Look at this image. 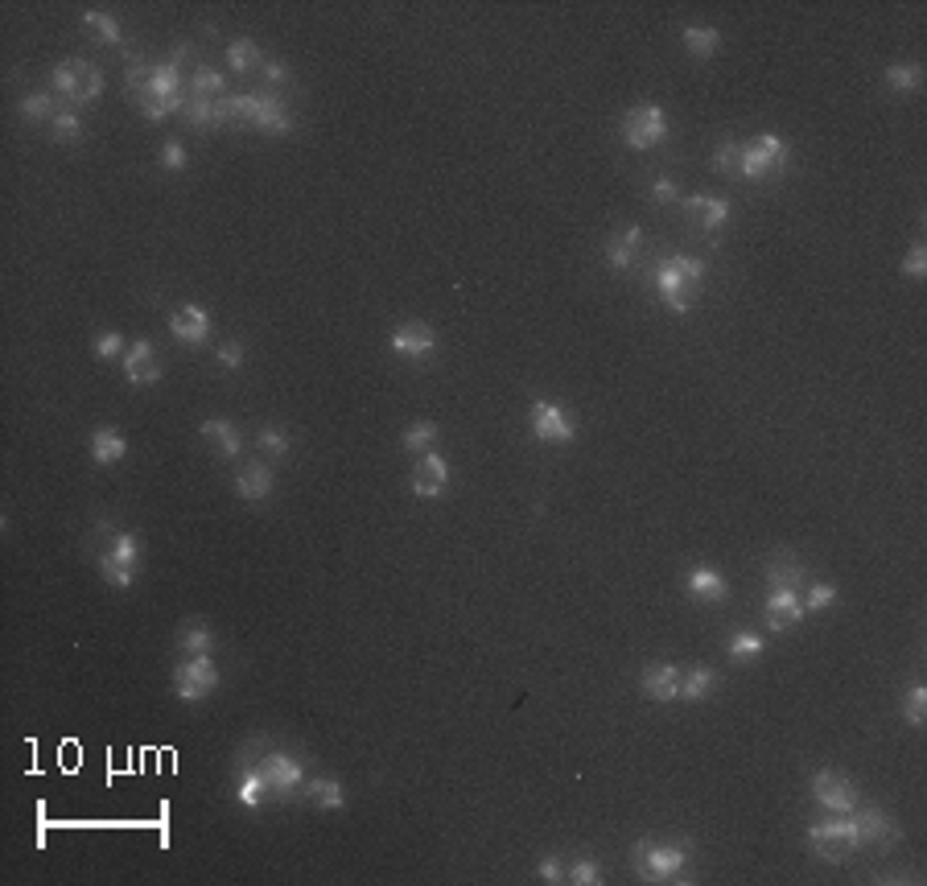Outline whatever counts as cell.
Returning a JSON list of instances; mask_svg holds the SVG:
<instances>
[{
    "label": "cell",
    "instance_id": "cell-5",
    "mask_svg": "<svg viewBox=\"0 0 927 886\" xmlns=\"http://www.w3.org/2000/svg\"><path fill=\"white\" fill-rule=\"evenodd\" d=\"M231 104V124H248L264 136H289L297 128L289 104L277 91H248V95H227Z\"/></svg>",
    "mask_w": 927,
    "mask_h": 886
},
{
    "label": "cell",
    "instance_id": "cell-31",
    "mask_svg": "<svg viewBox=\"0 0 927 886\" xmlns=\"http://www.w3.org/2000/svg\"><path fill=\"white\" fill-rule=\"evenodd\" d=\"M178 647H182L186 656H211V652H215V631H211V623H202V619L182 623Z\"/></svg>",
    "mask_w": 927,
    "mask_h": 886
},
{
    "label": "cell",
    "instance_id": "cell-14",
    "mask_svg": "<svg viewBox=\"0 0 927 886\" xmlns=\"http://www.w3.org/2000/svg\"><path fill=\"white\" fill-rule=\"evenodd\" d=\"M812 800L824 808V812H853L857 804H862V796H857V788L841 775V771H816L812 775Z\"/></svg>",
    "mask_w": 927,
    "mask_h": 886
},
{
    "label": "cell",
    "instance_id": "cell-41",
    "mask_svg": "<svg viewBox=\"0 0 927 886\" xmlns=\"http://www.w3.org/2000/svg\"><path fill=\"white\" fill-rule=\"evenodd\" d=\"M256 446L264 450V458H289L293 437H289L285 429H277V425H264V429L256 433Z\"/></svg>",
    "mask_w": 927,
    "mask_h": 886
},
{
    "label": "cell",
    "instance_id": "cell-38",
    "mask_svg": "<svg viewBox=\"0 0 927 886\" xmlns=\"http://www.w3.org/2000/svg\"><path fill=\"white\" fill-rule=\"evenodd\" d=\"M726 652H730V660H759L767 652V639L759 631H734L726 639Z\"/></svg>",
    "mask_w": 927,
    "mask_h": 886
},
{
    "label": "cell",
    "instance_id": "cell-36",
    "mask_svg": "<svg viewBox=\"0 0 927 886\" xmlns=\"http://www.w3.org/2000/svg\"><path fill=\"white\" fill-rule=\"evenodd\" d=\"M437 433H441V429H437L433 421H412V425L404 429V437H400V450H404V454H417V458H421V454H429V450H433Z\"/></svg>",
    "mask_w": 927,
    "mask_h": 886
},
{
    "label": "cell",
    "instance_id": "cell-2",
    "mask_svg": "<svg viewBox=\"0 0 927 886\" xmlns=\"http://www.w3.org/2000/svg\"><path fill=\"white\" fill-rule=\"evenodd\" d=\"M141 557H145L141 536L128 532V528H116V524H103V553L95 557V565H99V577L112 590H132L136 586Z\"/></svg>",
    "mask_w": 927,
    "mask_h": 886
},
{
    "label": "cell",
    "instance_id": "cell-22",
    "mask_svg": "<svg viewBox=\"0 0 927 886\" xmlns=\"http://www.w3.org/2000/svg\"><path fill=\"white\" fill-rule=\"evenodd\" d=\"M853 821H857V833H862V845H886V841L899 837V825L890 821L878 804H857Z\"/></svg>",
    "mask_w": 927,
    "mask_h": 886
},
{
    "label": "cell",
    "instance_id": "cell-47",
    "mask_svg": "<svg viewBox=\"0 0 927 886\" xmlns=\"http://www.w3.org/2000/svg\"><path fill=\"white\" fill-rule=\"evenodd\" d=\"M903 277H911V281H923V277H927V244H923V240L911 244L907 260H903Z\"/></svg>",
    "mask_w": 927,
    "mask_h": 886
},
{
    "label": "cell",
    "instance_id": "cell-28",
    "mask_svg": "<svg viewBox=\"0 0 927 886\" xmlns=\"http://www.w3.org/2000/svg\"><path fill=\"white\" fill-rule=\"evenodd\" d=\"M717 693V672L713 668H680V701H709Z\"/></svg>",
    "mask_w": 927,
    "mask_h": 886
},
{
    "label": "cell",
    "instance_id": "cell-23",
    "mask_svg": "<svg viewBox=\"0 0 927 886\" xmlns=\"http://www.w3.org/2000/svg\"><path fill=\"white\" fill-rule=\"evenodd\" d=\"M301 796L309 800V808H318V812H342L347 808V788H342L338 779H330V775H309Z\"/></svg>",
    "mask_w": 927,
    "mask_h": 886
},
{
    "label": "cell",
    "instance_id": "cell-46",
    "mask_svg": "<svg viewBox=\"0 0 927 886\" xmlns=\"http://www.w3.org/2000/svg\"><path fill=\"white\" fill-rule=\"evenodd\" d=\"M157 161H161V169H169V174H182V169L190 165V153H186V145H178V141H165L161 153H157Z\"/></svg>",
    "mask_w": 927,
    "mask_h": 886
},
{
    "label": "cell",
    "instance_id": "cell-40",
    "mask_svg": "<svg viewBox=\"0 0 927 886\" xmlns=\"http://www.w3.org/2000/svg\"><path fill=\"white\" fill-rule=\"evenodd\" d=\"M223 91H227V79H223V71H215V66H198V71L190 75V95L223 99Z\"/></svg>",
    "mask_w": 927,
    "mask_h": 886
},
{
    "label": "cell",
    "instance_id": "cell-1",
    "mask_svg": "<svg viewBox=\"0 0 927 886\" xmlns=\"http://www.w3.org/2000/svg\"><path fill=\"white\" fill-rule=\"evenodd\" d=\"M128 95L136 99V108L145 112V120H165V116H182L190 104V83L174 62H145L136 58L128 62Z\"/></svg>",
    "mask_w": 927,
    "mask_h": 886
},
{
    "label": "cell",
    "instance_id": "cell-42",
    "mask_svg": "<svg viewBox=\"0 0 927 886\" xmlns=\"http://www.w3.org/2000/svg\"><path fill=\"white\" fill-rule=\"evenodd\" d=\"M903 722L911 730H923L927 726V689L923 685H911L907 697H903Z\"/></svg>",
    "mask_w": 927,
    "mask_h": 886
},
{
    "label": "cell",
    "instance_id": "cell-15",
    "mask_svg": "<svg viewBox=\"0 0 927 886\" xmlns=\"http://www.w3.org/2000/svg\"><path fill=\"white\" fill-rule=\"evenodd\" d=\"M412 495H421V499H441L445 491H450V462H445V454L429 450L417 458V466H412V479H408Z\"/></svg>",
    "mask_w": 927,
    "mask_h": 886
},
{
    "label": "cell",
    "instance_id": "cell-34",
    "mask_svg": "<svg viewBox=\"0 0 927 886\" xmlns=\"http://www.w3.org/2000/svg\"><path fill=\"white\" fill-rule=\"evenodd\" d=\"M83 29L95 33L103 46H124V29L112 13H99V9H83Z\"/></svg>",
    "mask_w": 927,
    "mask_h": 886
},
{
    "label": "cell",
    "instance_id": "cell-37",
    "mask_svg": "<svg viewBox=\"0 0 927 886\" xmlns=\"http://www.w3.org/2000/svg\"><path fill=\"white\" fill-rule=\"evenodd\" d=\"M83 116L75 112V108H62L54 120H50V136H54V141L58 145H79L83 141Z\"/></svg>",
    "mask_w": 927,
    "mask_h": 886
},
{
    "label": "cell",
    "instance_id": "cell-30",
    "mask_svg": "<svg viewBox=\"0 0 927 886\" xmlns=\"http://www.w3.org/2000/svg\"><path fill=\"white\" fill-rule=\"evenodd\" d=\"M198 433H202L206 441H215L219 458H239V450H244V441H239V429H235L231 421H223V417L202 421V425H198Z\"/></svg>",
    "mask_w": 927,
    "mask_h": 886
},
{
    "label": "cell",
    "instance_id": "cell-24",
    "mask_svg": "<svg viewBox=\"0 0 927 886\" xmlns=\"http://www.w3.org/2000/svg\"><path fill=\"white\" fill-rule=\"evenodd\" d=\"M684 202V211L693 215L697 227L705 231H721L730 223V202L726 198H713V194H689V198H680Z\"/></svg>",
    "mask_w": 927,
    "mask_h": 886
},
{
    "label": "cell",
    "instance_id": "cell-35",
    "mask_svg": "<svg viewBox=\"0 0 927 886\" xmlns=\"http://www.w3.org/2000/svg\"><path fill=\"white\" fill-rule=\"evenodd\" d=\"M886 87L895 95H915L923 87V66L919 62H895L886 66Z\"/></svg>",
    "mask_w": 927,
    "mask_h": 886
},
{
    "label": "cell",
    "instance_id": "cell-17",
    "mask_svg": "<svg viewBox=\"0 0 927 886\" xmlns=\"http://www.w3.org/2000/svg\"><path fill=\"white\" fill-rule=\"evenodd\" d=\"M763 615H767V627H771V631H792V627L808 615V610H804L800 590H792V586H775V590L767 594Z\"/></svg>",
    "mask_w": 927,
    "mask_h": 886
},
{
    "label": "cell",
    "instance_id": "cell-21",
    "mask_svg": "<svg viewBox=\"0 0 927 886\" xmlns=\"http://www.w3.org/2000/svg\"><path fill=\"white\" fill-rule=\"evenodd\" d=\"M272 491H277V479H272V466L268 462H244L235 474V495L244 499V503H264L272 499Z\"/></svg>",
    "mask_w": 927,
    "mask_h": 886
},
{
    "label": "cell",
    "instance_id": "cell-43",
    "mask_svg": "<svg viewBox=\"0 0 927 886\" xmlns=\"http://www.w3.org/2000/svg\"><path fill=\"white\" fill-rule=\"evenodd\" d=\"M565 882H573V886H598L602 882V866L594 858H577V862L565 866Z\"/></svg>",
    "mask_w": 927,
    "mask_h": 886
},
{
    "label": "cell",
    "instance_id": "cell-19",
    "mask_svg": "<svg viewBox=\"0 0 927 886\" xmlns=\"http://www.w3.org/2000/svg\"><path fill=\"white\" fill-rule=\"evenodd\" d=\"M639 689H643L647 701H656V705L680 701V668L676 664H647L639 672Z\"/></svg>",
    "mask_w": 927,
    "mask_h": 886
},
{
    "label": "cell",
    "instance_id": "cell-26",
    "mask_svg": "<svg viewBox=\"0 0 927 886\" xmlns=\"http://www.w3.org/2000/svg\"><path fill=\"white\" fill-rule=\"evenodd\" d=\"M639 244H643V227H623L618 235H610L606 240V248H602V256H606V264L614 268V272H627L631 264H635V252H639Z\"/></svg>",
    "mask_w": 927,
    "mask_h": 886
},
{
    "label": "cell",
    "instance_id": "cell-7",
    "mask_svg": "<svg viewBox=\"0 0 927 886\" xmlns=\"http://www.w3.org/2000/svg\"><path fill=\"white\" fill-rule=\"evenodd\" d=\"M808 841H812V854L824 862H845L853 849H862V833H857L853 812H829L824 821L808 825Z\"/></svg>",
    "mask_w": 927,
    "mask_h": 886
},
{
    "label": "cell",
    "instance_id": "cell-27",
    "mask_svg": "<svg viewBox=\"0 0 927 886\" xmlns=\"http://www.w3.org/2000/svg\"><path fill=\"white\" fill-rule=\"evenodd\" d=\"M62 108H66V104H62L54 91H29V95H21V104H17V112H21L25 124H46V128H50V120H54Z\"/></svg>",
    "mask_w": 927,
    "mask_h": 886
},
{
    "label": "cell",
    "instance_id": "cell-33",
    "mask_svg": "<svg viewBox=\"0 0 927 886\" xmlns=\"http://www.w3.org/2000/svg\"><path fill=\"white\" fill-rule=\"evenodd\" d=\"M763 577H767V586H771V590H775V586H792V590H800V586H804V577H808V569H804L796 557H775V561H767Z\"/></svg>",
    "mask_w": 927,
    "mask_h": 886
},
{
    "label": "cell",
    "instance_id": "cell-11",
    "mask_svg": "<svg viewBox=\"0 0 927 886\" xmlns=\"http://www.w3.org/2000/svg\"><path fill=\"white\" fill-rule=\"evenodd\" d=\"M618 132H623L627 149L647 153V149H656L664 136H668V112H664L660 104H639V108H631V112L623 116Z\"/></svg>",
    "mask_w": 927,
    "mask_h": 886
},
{
    "label": "cell",
    "instance_id": "cell-25",
    "mask_svg": "<svg viewBox=\"0 0 927 886\" xmlns=\"http://www.w3.org/2000/svg\"><path fill=\"white\" fill-rule=\"evenodd\" d=\"M91 462L95 466H116V462H124L128 458V437L120 433V429H112V425H99V429H91Z\"/></svg>",
    "mask_w": 927,
    "mask_h": 886
},
{
    "label": "cell",
    "instance_id": "cell-10",
    "mask_svg": "<svg viewBox=\"0 0 927 886\" xmlns=\"http://www.w3.org/2000/svg\"><path fill=\"white\" fill-rule=\"evenodd\" d=\"M169 685H174L178 701H206L215 689H219V664L211 656H186L174 664V672H169Z\"/></svg>",
    "mask_w": 927,
    "mask_h": 886
},
{
    "label": "cell",
    "instance_id": "cell-29",
    "mask_svg": "<svg viewBox=\"0 0 927 886\" xmlns=\"http://www.w3.org/2000/svg\"><path fill=\"white\" fill-rule=\"evenodd\" d=\"M684 50H689V58L697 62H709L717 50H721V29L717 25H684Z\"/></svg>",
    "mask_w": 927,
    "mask_h": 886
},
{
    "label": "cell",
    "instance_id": "cell-6",
    "mask_svg": "<svg viewBox=\"0 0 927 886\" xmlns=\"http://www.w3.org/2000/svg\"><path fill=\"white\" fill-rule=\"evenodd\" d=\"M50 91L62 99L66 108L79 112V108H87V104H95V99H99L103 75L95 71L87 58H62L54 71H50Z\"/></svg>",
    "mask_w": 927,
    "mask_h": 886
},
{
    "label": "cell",
    "instance_id": "cell-39",
    "mask_svg": "<svg viewBox=\"0 0 927 886\" xmlns=\"http://www.w3.org/2000/svg\"><path fill=\"white\" fill-rule=\"evenodd\" d=\"M186 128L202 132V128H219V112H215V99H202V95H190V104L182 112Z\"/></svg>",
    "mask_w": 927,
    "mask_h": 886
},
{
    "label": "cell",
    "instance_id": "cell-20",
    "mask_svg": "<svg viewBox=\"0 0 927 886\" xmlns=\"http://www.w3.org/2000/svg\"><path fill=\"white\" fill-rule=\"evenodd\" d=\"M684 590H689V598H697V602L717 606V602L730 598V577L721 569H713V565H693L689 573H684Z\"/></svg>",
    "mask_w": 927,
    "mask_h": 886
},
{
    "label": "cell",
    "instance_id": "cell-48",
    "mask_svg": "<svg viewBox=\"0 0 927 886\" xmlns=\"http://www.w3.org/2000/svg\"><path fill=\"white\" fill-rule=\"evenodd\" d=\"M536 878H540V882H548V886H561V882H565V858H557V854L540 858V866H536Z\"/></svg>",
    "mask_w": 927,
    "mask_h": 886
},
{
    "label": "cell",
    "instance_id": "cell-12",
    "mask_svg": "<svg viewBox=\"0 0 927 886\" xmlns=\"http://www.w3.org/2000/svg\"><path fill=\"white\" fill-rule=\"evenodd\" d=\"M528 425H532V437L544 441V446H569L577 437V421L569 408L553 404V400H532L528 408Z\"/></svg>",
    "mask_w": 927,
    "mask_h": 886
},
{
    "label": "cell",
    "instance_id": "cell-50",
    "mask_svg": "<svg viewBox=\"0 0 927 886\" xmlns=\"http://www.w3.org/2000/svg\"><path fill=\"white\" fill-rule=\"evenodd\" d=\"M260 75H264V83H268V87H285V83H289V66H285L281 58H264Z\"/></svg>",
    "mask_w": 927,
    "mask_h": 886
},
{
    "label": "cell",
    "instance_id": "cell-4",
    "mask_svg": "<svg viewBox=\"0 0 927 886\" xmlns=\"http://www.w3.org/2000/svg\"><path fill=\"white\" fill-rule=\"evenodd\" d=\"M239 763L256 767V775L264 779V792H268L272 804H293L301 796V788H305V779H309L301 759L289 755V751H244Z\"/></svg>",
    "mask_w": 927,
    "mask_h": 886
},
{
    "label": "cell",
    "instance_id": "cell-44",
    "mask_svg": "<svg viewBox=\"0 0 927 886\" xmlns=\"http://www.w3.org/2000/svg\"><path fill=\"white\" fill-rule=\"evenodd\" d=\"M837 606V586L833 582H812L808 586V598H804V610H833Z\"/></svg>",
    "mask_w": 927,
    "mask_h": 886
},
{
    "label": "cell",
    "instance_id": "cell-18",
    "mask_svg": "<svg viewBox=\"0 0 927 886\" xmlns=\"http://www.w3.org/2000/svg\"><path fill=\"white\" fill-rule=\"evenodd\" d=\"M124 376H128L132 388H153L161 380V355H157V347L145 343V338H141V343H132L124 351Z\"/></svg>",
    "mask_w": 927,
    "mask_h": 886
},
{
    "label": "cell",
    "instance_id": "cell-3",
    "mask_svg": "<svg viewBox=\"0 0 927 886\" xmlns=\"http://www.w3.org/2000/svg\"><path fill=\"white\" fill-rule=\"evenodd\" d=\"M701 281H705V260L689 256V252H672L660 268H656V293L664 297V305L672 314H689L697 297H701Z\"/></svg>",
    "mask_w": 927,
    "mask_h": 886
},
{
    "label": "cell",
    "instance_id": "cell-9",
    "mask_svg": "<svg viewBox=\"0 0 927 886\" xmlns=\"http://www.w3.org/2000/svg\"><path fill=\"white\" fill-rule=\"evenodd\" d=\"M787 141L783 136H775V132H763V136H754L750 145H742V153H738V174L746 178V182H767V178H775V174H783L787 169Z\"/></svg>",
    "mask_w": 927,
    "mask_h": 886
},
{
    "label": "cell",
    "instance_id": "cell-32",
    "mask_svg": "<svg viewBox=\"0 0 927 886\" xmlns=\"http://www.w3.org/2000/svg\"><path fill=\"white\" fill-rule=\"evenodd\" d=\"M227 66L235 75H252V71L264 66V54H260V46L252 38H235V42H227Z\"/></svg>",
    "mask_w": 927,
    "mask_h": 886
},
{
    "label": "cell",
    "instance_id": "cell-13",
    "mask_svg": "<svg viewBox=\"0 0 927 886\" xmlns=\"http://www.w3.org/2000/svg\"><path fill=\"white\" fill-rule=\"evenodd\" d=\"M388 347H392L396 359L429 363V359L437 355V334H433V326H425V322H417V318H408V322H400V326L392 330Z\"/></svg>",
    "mask_w": 927,
    "mask_h": 886
},
{
    "label": "cell",
    "instance_id": "cell-8",
    "mask_svg": "<svg viewBox=\"0 0 927 886\" xmlns=\"http://www.w3.org/2000/svg\"><path fill=\"white\" fill-rule=\"evenodd\" d=\"M693 849L676 841H639L635 845V866L647 882H684Z\"/></svg>",
    "mask_w": 927,
    "mask_h": 886
},
{
    "label": "cell",
    "instance_id": "cell-49",
    "mask_svg": "<svg viewBox=\"0 0 927 886\" xmlns=\"http://www.w3.org/2000/svg\"><path fill=\"white\" fill-rule=\"evenodd\" d=\"M738 153H742V145H734V141L717 145V153H713V169H717V174H730V169H738Z\"/></svg>",
    "mask_w": 927,
    "mask_h": 886
},
{
    "label": "cell",
    "instance_id": "cell-45",
    "mask_svg": "<svg viewBox=\"0 0 927 886\" xmlns=\"http://www.w3.org/2000/svg\"><path fill=\"white\" fill-rule=\"evenodd\" d=\"M91 351H95V359H116V355H124V351H128V343H124V334H120V330H103V334H95Z\"/></svg>",
    "mask_w": 927,
    "mask_h": 886
},
{
    "label": "cell",
    "instance_id": "cell-52",
    "mask_svg": "<svg viewBox=\"0 0 927 886\" xmlns=\"http://www.w3.org/2000/svg\"><path fill=\"white\" fill-rule=\"evenodd\" d=\"M651 198L656 202H680V186L672 178H656L651 182Z\"/></svg>",
    "mask_w": 927,
    "mask_h": 886
},
{
    "label": "cell",
    "instance_id": "cell-51",
    "mask_svg": "<svg viewBox=\"0 0 927 886\" xmlns=\"http://www.w3.org/2000/svg\"><path fill=\"white\" fill-rule=\"evenodd\" d=\"M215 359H219V367L239 371V367H244V347H239V343H219V347H215Z\"/></svg>",
    "mask_w": 927,
    "mask_h": 886
},
{
    "label": "cell",
    "instance_id": "cell-16",
    "mask_svg": "<svg viewBox=\"0 0 927 886\" xmlns=\"http://www.w3.org/2000/svg\"><path fill=\"white\" fill-rule=\"evenodd\" d=\"M169 334H174L182 347H202L206 338H211V314H206L202 305L186 301V305H178V310L169 314Z\"/></svg>",
    "mask_w": 927,
    "mask_h": 886
}]
</instances>
